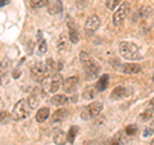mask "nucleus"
I'll return each instance as SVG.
<instances>
[{
	"mask_svg": "<svg viewBox=\"0 0 154 145\" xmlns=\"http://www.w3.org/2000/svg\"><path fill=\"white\" fill-rule=\"evenodd\" d=\"M30 5L33 9H40L49 5V0H30Z\"/></svg>",
	"mask_w": 154,
	"mask_h": 145,
	"instance_id": "aec40b11",
	"label": "nucleus"
},
{
	"mask_svg": "<svg viewBox=\"0 0 154 145\" xmlns=\"http://www.w3.org/2000/svg\"><path fill=\"white\" fill-rule=\"evenodd\" d=\"M95 90L96 88H89L88 90H85V93H84V98L85 99H91V98H94L95 96Z\"/></svg>",
	"mask_w": 154,
	"mask_h": 145,
	"instance_id": "bb28decb",
	"label": "nucleus"
},
{
	"mask_svg": "<svg viewBox=\"0 0 154 145\" xmlns=\"http://www.w3.org/2000/svg\"><path fill=\"white\" fill-rule=\"evenodd\" d=\"M99 27H100V19L96 16L89 17L85 23V31H86V33H89V35H93Z\"/></svg>",
	"mask_w": 154,
	"mask_h": 145,
	"instance_id": "1a4fd4ad",
	"label": "nucleus"
},
{
	"mask_svg": "<svg viewBox=\"0 0 154 145\" xmlns=\"http://www.w3.org/2000/svg\"><path fill=\"white\" fill-rule=\"evenodd\" d=\"M49 114H50L49 108H40L37 110V113H36V121L37 122H44V121L48 119Z\"/></svg>",
	"mask_w": 154,
	"mask_h": 145,
	"instance_id": "a211bd4d",
	"label": "nucleus"
},
{
	"mask_svg": "<svg viewBox=\"0 0 154 145\" xmlns=\"http://www.w3.org/2000/svg\"><path fill=\"white\" fill-rule=\"evenodd\" d=\"M40 101H41V98H40V95H38L37 90L35 89V90H33L30 95H28V98H27V103H28V105H30V108H31V109H33V108L38 107Z\"/></svg>",
	"mask_w": 154,
	"mask_h": 145,
	"instance_id": "ddd939ff",
	"label": "nucleus"
},
{
	"mask_svg": "<svg viewBox=\"0 0 154 145\" xmlns=\"http://www.w3.org/2000/svg\"><path fill=\"white\" fill-rule=\"evenodd\" d=\"M88 4H89V0H77L76 2V5L79 8H85Z\"/></svg>",
	"mask_w": 154,
	"mask_h": 145,
	"instance_id": "c756f323",
	"label": "nucleus"
},
{
	"mask_svg": "<svg viewBox=\"0 0 154 145\" xmlns=\"http://www.w3.org/2000/svg\"><path fill=\"white\" fill-rule=\"evenodd\" d=\"M121 2H122V0H107V2H105V5H107L108 9L113 11V9H116L118 7V4Z\"/></svg>",
	"mask_w": 154,
	"mask_h": 145,
	"instance_id": "a878e982",
	"label": "nucleus"
},
{
	"mask_svg": "<svg viewBox=\"0 0 154 145\" xmlns=\"http://www.w3.org/2000/svg\"><path fill=\"white\" fill-rule=\"evenodd\" d=\"M11 68V63H9V60H3L2 63H0V77L7 75V72L9 71Z\"/></svg>",
	"mask_w": 154,
	"mask_h": 145,
	"instance_id": "393cba45",
	"label": "nucleus"
},
{
	"mask_svg": "<svg viewBox=\"0 0 154 145\" xmlns=\"http://www.w3.org/2000/svg\"><path fill=\"white\" fill-rule=\"evenodd\" d=\"M119 53L121 55L127 60H137L141 58L140 50L136 44H134L131 41H122L119 44Z\"/></svg>",
	"mask_w": 154,
	"mask_h": 145,
	"instance_id": "f03ea898",
	"label": "nucleus"
},
{
	"mask_svg": "<svg viewBox=\"0 0 154 145\" xmlns=\"http://www.w3.org/2000/svg\"><path fill=\"white\" fill-rule=\"evenodd\" d=\"M80 62L82 64V68L85 71V76L88 80H94L98 77L100 72V64L96 62L90 54L86 51L80 53Z\"/></svg>",
	"mask_w": 154,
	"mask_h": 145,
	"instance_id": "f257e3e1",
	"label": "nucleus"
},
{
	"mask_svg": "<svg viewBox=\"0 0 154 145\" xmlns=\"http://www.w3.org/2000/svg\"><path fill=\"white\" fill-rule=\"evenodd\" d=\"M77 85H79V77H76V76L68 77L67 80H64L62 82V88H63L64 93H67V94L75 93L76 89H77Z\"/></svg>",
	"mask_w": 154,
	"mask_h": 145,
	"instance_id": "6e6552de",
	"label": "nucleus"
},
{
	"mask_svg": "<svg viewBox=\"0 0 154 145\" xmlns=\"http://www.w3.org/2000/svg\"><path fill=\"white\" fill-rule=\"evenodd\" d=\"M58 48H59L60 50L68 49V46H67V36L64 35V33H62V35L59 36V39H58Z\"/></svg>",
	"mask_w": 154,
	"mask_h": 145,
	"instance_id": "4be33fe9",
	"label": "nucleus"
},
{
	"mask_svg": "<svg viewBox=\"0 0 154 145\" xmlns=\"http://www.w3.org/2000/svg\"><path fill=\"white\" fill-rule=\"evenodd\" d=\"M128 90L126 88H123V86H117V88H114L112 94H110V98L113 100H118V99H122V98H126L128 96Z\"/></svg>",
	"mask_w": 154,
	"mask_h": 145,
	"instance_id": "9b49d317",
	"label": "nucleus"
},
{
	"mask_svg": "<svg viewBox=\"0 0 154 145\" xmlns=\"http://www.w3.org/2000/svg\"><path fill=\"white\" fill-rule=\"evenodd\" d=\"M4 3H5V4H7V3H8V0H0V5H3V4H4Z\"/></svg>",
	"mask_w": 154,
	"mask_h": 145,
	"instance_id": "f704fd0d",
	"label": "nucleus"
},
{
	"mask_svg": "<svg viewBox=\"0 0 154 145\" xmlns=\"http://www.w3.org/2000/svg\"><path fill=\"white\" fill-rule=\"evenodd\" d=\"M2 108H3V100L0 99V112H2Z\"/></svg>",
	"mask_w": 154,
	"mask_h": 145,
	"instance_id": "c9c22d12",
	"label": "nucleus"
},
{
	"mask_svg": "<svg viewBox=\"0 0 154 145\" xmlns=\"http://www.w3.org/2000/svg\"><path fill=\"white\" fill-rule=\"evenodd\" d=\"M77 132H79V128H77L76 126H72V127L69 128L68 134H67V139H68V141H69L71 144H73V141H75V137H76Z\"/></svg>",
	"mask_w": 154,
	"mask_h": 145,
	"instance_id": "5701e85b",
	"label": "nucleus"
},
{
	"mask_svg": "<svg viewBox=\"0 0 154 145\" xmlns=\"http://www.w3.org/2000/svg\"><path fill=\"white\" fill-rule=\"evenodd\" d=\"M48 12L49 14H59L62 12V3L60 0H51L49 2V5H48Z\"/></svg>",
	"mask_w": 154,
	"mask_h": 145,
	"instance_id": "2eb2a0df",
	"label": "nucleus"
},
{
	"mask_svg": "<svg viewBox=\"0 0 154 145\" xmlns=\"http://www.w3.org/2000/svg\"><path fill=\"white\" fill-rule=\"evenodd\" d=\"M152 145H154V139H153V141H152Z\"/></svg>",
	"mask_w": 154,
	"mask_h": 145,
	"instance_id": "e433bc0d",
	"label": "nucleus"
},
{
	"mask_svg": "<svg viewBox=\"0 0 154 145\" xmlns=\"http://www.w3.org/2000/svg\"><path fill=\"white\" fill-rule=\"evenodd\" d=\"M50 103L53 105H58V107H59V105H64L68 103V98L63 94H57L50 99Z\"/></svg>",
	"mask_w": 154,
	"mask_h": 145,
	"instance_id": "dca6fc26",
	"label": "nucleus"
},
{
	"mask_svg": "<svg viewBox=\"0 0 154 145\" xmlns=\"http://www.w3.org/2000/svg\"><path fill=\"white\" fill-rule=\"evenodd\" d=\"M136 131H137V127L135 126V125H130V126L126 128V132H127V135H130V136L135 135V134H136Z\"/></svg>",
	"mask_w": 154,
	"mask_h": 145,
	"instance_id": "c85d7f7f",
	"label": "nucleus"
},
{
	"mask_svg": "<svg viewBox=\"0 0 154 145\" xmlns=\"http://www.w3.org/2000/svg\"><path fill=\"white\" fill-rule=\"evenodd\" d=\"M102 110H103V104L100 103V101H94V103L89 104L88 107H85L82 109V112H81V118L84 121L94 119L102 113Z\"/></svg>",
	"mask_w": 154,
	"mask_h": 145,
	"instance_id": "39448f33",
	"label": "nucleus"
},
{
	"mask_svg": "<svg viewBox=\"0 0 154 145\" xmlns=\"http://www.w3.org/2000/svg\"><path fill=\"white\" fill-rule=\"evenodd\" d=\"M67 134L62 130H55L53 132V141H54L57 145H64L67 143Z\"/></svg>",
	"mask_w": 154,
	"mask_h": 145,
	"instance_id": "f8f14e48",
	"label": "nucleus"
},
{
	"mask_svg": "<svg viewBox=\"0 0 154 145\" xmlns=\"http://www.w3.org/2000/svg\"><path fill=\"white\" fill-rule=\"evenodd\" d=\"M38 53L40 54H44V53H46V49H48V46H46V41L42 39L41 36V31H38Z\"/></svg>",
	"mask_w": 154,
	"mask_h": 145,
	"instance_id": "412c9836",
	"label": "nucleus"
},
{
	"mask_svg": "<svg viewBox=\"0 0 154 145\" xmlns=\"http://www.w3.org/2000/svg\"><path fill=\"white\" fill-rule=\"evenodd\" d=\"M152 114H153L152 110H150V109H146V110H144V112L141 113L140 117H141L143 121H149V119L152 118Z\"/></svg>",
	"mask_w": 154,
	"mask_h": 145,
	"instance_id": "cd10ccee",
	"label": "nucleus"
},
{
	"mask_svg": "<svg viewBox=\"0 0 154 145\" xmlns=\"http://www.w3.org/2000/svg\"><path fill=\"white\" fill-rule=\"evenodd\" d=\"M139 14H140V17H143V18H149L153 14V9L150 7H143V8H140V11H139Z\"/></svg>",
	"mask_w": 154,
	"mask_h": 145,
	"instance_id": "b1692460",
	"label": "nucleus"
},
{
	"mask_svg": "<svg viewBox=\"0 0 154 145\" xmlns=\"http://www.w3.org/2000/svg\"><path fill=\"white\" fill-rule=\"evenodd\" d=\"M141 71V67L135 63H126L122 67V72L126 75H136Z\"/></svg>",
	"mask_w": 154,
	"mask_h": 145,
	"instance_id": "4468645a",
	"label": "nucleus"
},
{
	"mask_svg": "<svg viewBox=\"0 0 154 145\" xmlns=\"http://www.w3.org/2000/svg\"><path fill=\"white\" fill-rule=\"evenodd\" d=\"M130 12V4L128 3H122L121 5L118 7V9L114 12L113 14V23L114 26H121L122 23L125 22L127 14Z\"/></svg>",
	"mask_w": 154,
	"mask_h": 145,
	"instance_id": "423d86ee",
	"label": "nucleus"
},
{
	"mask_svg": "<svg viewBox=\"0 0 154 145\" xmlns=\"http://www.w3.org/2000/svg\"><path fill=\"white\" fill-rule=\"evenodd\" d=\"M109 145H121V141H119V140L117 139V137H114L112 141H110V144Z\"/></svg>",
	"mask_w": 154,
	"mask_h": 145,
	"instance_id": "2f4dec72",
	"label": "nucleus"
},
{
	"mask_svg": "<svg viewBox=\"0 0 154 145\" xmlns=\"http://www.w3.org/2000/svg\"><path fill=\"white\" fill-rule=\"evenodd\" d=\"M108 82H109L108 75H103L98 80V84H96V90H98V91H104L105 89L108 88Z\"/></svg>",
	"mask_w": 154,
	"mask_h": 145,
	"instance_id": "6ab92c4d",
	"label": "nucleus"
},
{
	"mask_svg": "<svg viewBox=\"0 0 154 145\" xmlns=\"http://www.w3.org/2000/svg\"><path fill=\"white\" fill-rule=\"evenodd\" d=\"M152 134H153V128H152V127H150V128H145V130H144V136H145V137L150 136Z\"/></svg>",
	"mask_w": 154,
	"mask_h": 145,
	"instance_id": "7c9ffc66",
	"label": "nucleus"
},
{
	"mask_svg": "<svg viewBox=\"0 0 154 145\" xmlns=\"http://www.w3.org/2000/svg\"><path fill=\"white\" fill-rule=\"evenodd\" d=\"M153 81H154V76H153Z\"/></svg>",
	"mask_w": 154,
	"mask_h": 145,
	"instance_id": "58836bf2",
	"label": "nucleus"
},
{
	"mask_svg": "<svg viewBox=\"0 0 154 145\" xmlns=\"http://www.w3.org/2000/svg\"><path fill=\"white\" fill-rule=\"evenodd\" d=\"M68 36H69V41L72 44H77L80 40V35H79V30L75 26V23L69 21L68 22Z\"/></svg>",
	"mask_w": 154,
	"mask_h": 145,
	"instance_id": "9d476101",
	"label": "nucleus"
},
{
	"mask_svg": "<svg viewBox=\"0 0 154 145\" xmlns=\"http://www.w3.org/2000/svg\"><path fill=\"white\" fill-rule=\"evenodd\" d=\"M148 109H150L152 112L154 113V98H153L150 101H149V108H148Z\"/></svg>",
	"mask_w": 154,
	"mask_h": 145,
	"instance_id": "473e14b6",
	"label": "nucleus"
},
{
	"mask_svg": "<svg viewBox=\"0 0 154 145\" xmlns=\"http://www.w3.org/2000/svg\"><path fill=\"white\" fill-rule=\"evenodd\" d=\"M31 75H32V79L35 81H42L44 80L48 76L45 63H42V62H36V63L31 67Z\"/></svg>",
	"mask_w": 154,
	"mask_h": 145,
	"instance_id": "0eeeda50",
	"label": "nucleus"
},
{
	"mask_svg": "<svg viewBox=\"0 0 154 145\" xmlns=\"http://www.w3.org/2000/svg\"><path fill=\"white\" fill-rule=\"evenodd\" d=\"M7 112H0V121H2V119H4V118H5L7 117Z\"/></svg>",
	"mask_w": 154,
	"mask_h": 145,
	"instance_id": "72a5a7b5",
	"label": "nucleus"
},
{
	"mask_svg": "<svg viewBox=\"0 0 154 145\" xmlns=\"http://www.w3.org/2000/svg\"><path fill=\"white\" fill-rule=\"evenodd\" d=\"M68 116V110L64 108H60L54 112L53 114V122H62L63 119H66V117Z\"/></svg>",
	"mask_w": 154,
	"mask_h": 145,
	"instance_id": "f3484780",
	"label": "nucleus"
},
{
	"mask_svg": "<svg viewBox=\"0 0 154 145\" xmlns=\"http://www.w3.org/2000/svg\"><path fill=\"white\" fill-rule=\"evenodd\" d=\"M0 85H2V77H0Z\"/></svg>",
	"mask_w": 154,
	"mask_h": 145,
	"instance_id": "4c0bfd02",
	"label": "nucleus"
},
{
	"mask_svg": "<svg viewBox=\"0 0 154 145\" xmlns=\"http://www.w3.org/2000/svg\"><path fill=\"white\" fill-rule=\"evenodd\" d=\"M42 82V90L45 93H50V94H54L58 91V89L60 88L62 85V79L58 73H51L49 76H46L44 80L41 81Z\"/></svg>",
	"mask_w": 154,
	"mask_h": 145,
	"instance_id": "7ed1b4c3",
	"label": "nucleus"
},
{
	"mask_svg": "<svg viewBox=\"0 0 154 145\" xmlns=\"http://www.w3.org/2000/svg\"><path fill=\"white\" fill-rule=\"evenodd\" d=\"M30 112H31V108H30V105H28L27 100L21 99L17 101V104L14 105V108L12 110V118L14 121L25 119L30 116Z\"/></svg>",
	"mask_w": 154,
	"mask_h": 145,
	"instance_id": "20e7f679",
	"label": "nucleus"
},
{
	"mask_svg": "<svg viewBox=\"0 0 154 145\" xmlns=\"http://www.w3.org/2000/svg\"><path fill=\"white\" fill-rule=\"evenodd\" d=\"M153 126H154V122H153Z\"/></svg>",
	"mask_w": 154,
	"mask_h": 145,
	"instance_id": "ea45409f",
	"label": "nucleus"
}]
</instances>
